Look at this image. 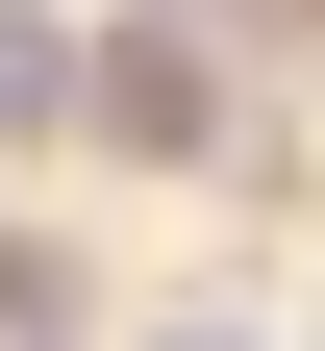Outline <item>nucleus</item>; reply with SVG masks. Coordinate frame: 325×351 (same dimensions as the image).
Returning a JSON list of instances; mask_svg holds the SVG:
<instances>
[{"label": "nucleus", "instance_id": "20e7f679", "mask_svg": "<svg viewBox=\"0 0 325 351\" xmlns=\"http://www.w3.org/2000/svg\"><path fill=\"white\" fill-rule=\"evenodd\" d=\"M151 351H275V326H225V301H200V326H151Z\"/></svg>", "mask_w": 325, "mask_h": 351}, {"label": "nucleus", "instance_id": "7ed1b4c3", "mask_svg": "<svg viewBox=\"0 0 325 351\" xmlns=\"http://www.w3.org/2000/svg\"><path fill=\"white\" fill-rule=\"evenodd\" d=\"M0 351H75V276H51L25 226H0Z\"/></svg>", "mask_w": 325, "mask_h": 351}, {"label": "nucleus", "instance_id": "f03ea898", "mask_svg": "<svg viewBox=\"0 0 325 351\" xmlns=\"http://www.w3.org/2000/svg\"><path fill=\"white\" fill-rule=\"evenodd\" d=\"M51 125H75V25H51V0H0V151H51Z\"/></svg>", "mask_w": 325, "mask_h": 351}, {"label": "nucleus", "instance_id": "f257e3e1", "mask_svg": "<svg viewBox=\"0 0 325 351\" xmlns=\"http://www.w3.org/2000/svg\"><path fill=\"white\" fill-rule=\"evenodd\" d=\"M75 125H101V151H225V51L200 25H75Z\"/></svg>", "mask_w": 325, "mask_h": 351}]
</instances>
